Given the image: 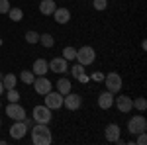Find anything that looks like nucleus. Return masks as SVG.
<instances>
[{
    "label": "nucleus",
    "mask_w": 147,
    "mask_h": 145,
    "mask_svg": "<svg viewBox=\"0 0 147 145\" xmlns=\"http://www.w3.org/2000/svg\"><path fill=\"white\" fill-rule=\"evenodd\" d=\"M16 75H12V73H8V75H4L2 77V84H4V88H16Z\"/></svg>",
    "instance_id": "obj_19"
},
{
    "label": "nucleus",
    "mask_w": 147,
    "mask_h": 145,
    "mask_svg": "<svg viewBox=\"0 0 147 145\" xmlns=\"http://www.w3.org/2000/svg\"><path fill=\"white\" fill-rule=\"evenodd\" d=\"M57 92H61L63 96L71 92V80L69 78H59L57 80Z\"/></svg>",
    "instance_id": "obj_18"
},
{
    "label": "nucleus",
    "mask_w": 147,
    "mask_h": 145,
    "mask_svg": "<svg viewBox=\"0 0 147 145\" xmlns=\"http://www.w3.org/2000/svg\"><path fill=\"white\" fill-rule=\"evenodd\" d=\"M32 118H34L35 123H49L53 116H51V110H49L45 104H43V106H35V108H34Z\"/></svg>",
    "instance_id": "obj_4"
},
{
    "label": "nucleus",
    "mask_w": 147,
    "mask_h": 145,
    "mask_svg": "<svg viewBox=\"0 0 147 145\" xmlns=\"http://www.w3.org/2000/svg\"><path fill=\"white\" fill-rule=\"evenodd\" d=\"M77 61H79L80 65H84V67H88L94 63V59H96V51L92 49L90 45H84V47H80L77 49V57H75Z\"/></svg>",
    "instance_id": "obj_2"
},
{
    "label": "nucleus",
    "mask_w": 147,
    "mask_h": 145,
    "mask_svg": "<svg viewBox=\"0 0 147 145\" xmlns=\"http://www.w3.org/2000/svg\"><path fill=\"white\" fill-rule=\"evenodd\" d=\"M45 106L49 110H59L61 106H63V94L61 92H53V90H49L45 94Z\"/></svg>",
    "instance_id": "obj_7"
},
{
    "label": "nucleus",
    "mask_w": 147,
    "mask_h": 145,
    "mask_svg": "<svg viewBox=\"0 0 147 145\" xmlns=\"http://www.w3.org/2000/svg\"><path fill=\"white\" fill-rule=\"evenodd\" d=\"M80 104H82V98H80V94H77V92H69V94H65L63 96V106L67 108V110H79Z\"/></svg>",
    "instance_id": "obj_6"
},
{
    "label": "nucleus",
    "mask_w": 147,
    "mask_h": 145,
    "mask_svg": "<svg viewBox=\"0 0 147 145\" xmlns=\"http://www.w3.org/2000/svg\"><path fill=\"white\" fill-rule=\"evenodd\" d=\"M47 71H49V63H47L45 59H35L34 61L32 73H34L35 77H43V75H47Z\"/></svg>",
    "instance_id": "obj_15"
},
{
    "label": "nucleus",
    "mask_w": 147,
    "mask_h": 145,
    "mask_svg": "<svg viewBox=\"0 0 147 145\" xmlns=\"http://www.w3.org/2000/svg\"><path fill=\"white\" fill-rule=\"evenodd\" d=\"M55 8H57L55 0H41V2H39V12H41L43 16H51V14L55 12Z\"/></svg>",
    "instance_id": "obj_17"
},
{
    "label": "nucleus",
    "mask_w": 147,
    "mask_h": 145,
    "mask_svg": "<svg viewBox=\"0 0 147 145\" xmlns=\"http://www.w3.org/2000/svg\"><path fill=\"white\" fill-rule=\"evenodd\" d=\"M71 71H73V77L75 78H79L80 75H84V65H73V69H71Z\"/></svg>",
    "instance_id": "obj_26"
},
{
    "label": "nucleus",
    "mask_w": 147,
    "mask_h": 145,
    "mask_svg": "<svg viewBox=\"0 0 147 145\" xmlns=\"http://www.w3.org/2000/svg\"><path fill=\"white\" fill-rule=\"evenodd\" d=\"M75 57H77V49H75V47H65V49H63V59L73 61Z\"/></svg>",
    "instance_id": "obj_24"
},
{
    "label": "nucleus",
    "mask_w": 147,
    "mask_h": 145,
    "mask_svg": "<svg viewBox=\"0 0 147 145\" xmlns=\"http://www.w3.org/2000/svg\"><path fill=\"white\" fill-rule=\"evenodd\" d=\"M39 41H41V45L47 47V49L53 47V43H55V39H53V35H51V34H41V35H39Z\"/></svg>",
    "instance_id": "obj_21"
},
{
    "label": "nucleus",
    "mask_w": 147,
    "mask_h": 145,
    "mask_svg": "<svg viewBox=\"0 0 147 145\" xmlns=\"http://www.w3.org/2000/svg\"><path fill=\"white\" fill-rule=\"evenodd\" d=\"M136 143H137V145H145V143H147V135H145V132H141V134H137V139H136Z\"/></svg>",
    "instance_id": "obj_30"
},
{
    "label": "nucleus",
    "mask_w": 147,
    "mask_h": 145,
    "mask_svg": "<svg viewBox=\"0 0 147 145\" xmlns=\"http://www.w3.org/2000/svg\"><path fill=\"white\" fill-rule=\"evenodd\" d=\"M92 78H94V80H102V78H104V77H102L100 73H96V75H92Z\"/></svg>",
    "instance_id": "obj_32"
},
{
    "label": "nucleus",
    "mask_w": 147,
    "mask_h": 145,
    "mask_svg": "<svg viewBox=\"0 0 147 145\" xmlns=\"http://www.w3.org/2000/svg\"><path fill=\"white\" fill-rule=\"evenodd\" d=\"M6 114H8V118H12L14 122H16V120H26V110H24L18 102H8Z\"/></svg>",
    "instance_id": "obj_8"
},
{
    "label": "nucleus",
    "mask_w": 147,
    "mask_h": 145,
    "mask_svg": "<svg viewBox=\"0 0 147 145\" xmlns=\"http://www.w3.org/2000/svg\"><path fill=\"white\" fill-rule=\"evenodd\" d=\"M114 104L118 106V110L124 112V114L131 112V108H134V102H131V98H129V96H125V94H120L118 98H114Z\"/></svg>",
    "instance_id": "obj_10"
},
{
    "label": "nucleus",
    "mask_w": 147,
    "mask_h": 145,
    "mask_svg": "<svg viewBox=\"0 0 147 145\" xmlns=\"http://www.w3.org/2000/svg\"><path fill=\"white\" fill-rule=\"evenodd\" d=\"M32 84H34L35 92H37V94H43V96H45L49 90H53V82H51L45 75H43V77H35Z\"/></svg>",
    "instance_id": "obj_5"
},
{
    "label": "nucleus",
    "mask_w": 147,
    "mask_h": 145,
    "mask_svg": "<svg viewBox=\"0 0 147 145\" xmlns=\"http://www.w3.org/2000/svg\"><path fill=\"white\" fill-rule=\"evenodd\" d=\"M131 102H134V106H136L139 112L147 110V100H145V98H137V100H131Z\"/></svg>",
    "instance_id": "obj_25"
},
{
    "label": "nucleus",
    "mask_w": 147,
    "mask_h": 145,
    "mask_svg": "<svg viewBox=\"0 0 147 145\" xmlns=\"http://www.w3.org/2000/svg\"><path fill=\"white\" fill-rule=\"evenodd\" d=\"M92 6L96 10H106L108 8V0H92Z\"/></svg>",
    "instance_id": "obj_27"
},
{
    "label": "nucleus",
    "mask_w": 147,
    "mask_h": 145,
    "mask_svg": "<svg viewBox=\"0 0 147 145\" xmlns=\"http://www.w3.org/2000/svg\"><path fill=\"white\" fill-rule=\"evenodd\" d=\"M0 125H2V120H0Z\"/></svg>",
    "instance_id": "obj_34"
},
{
    "label": "nucleus",
    "mask_w": 147,
    "mask_h": 145,
    "mask_svg": "<svg viewBox=\"0 0 147 145\" xmlns=\"http://www.w3.org/2000/svg\"><path fill=\"white\" fill-rule=\"evenodd\" d=\"M8 16H10L12 22H20L24 18V12H22V8H10L8 10Z\"/></svg>",
    "instance_id": "obj_20"
},
{
    "label": "nucleus",
    "mask_w": 147,
    "mask_h": 145,
    "mask_svg": "<svg viewBox=\"0 0 147 145\" xmlns=\"http://www.w3.org/2000/svg\"><path fill=\"white\" fill-rule=\"evenodd\" d=\"M104 135L110 143H118L120 141V125L118 123H108L106 129H104Z\"/></svg>",
    "instance_id": "obj_12"
},
{
    "label": "nucleus",
    "mask_w": 147,
    "mask_h": 145,
    "mask_svg": "<svg viewBox=\"0 0 147 145\" xmlns=\"http://www.w3.org/2000/svg\"><path fill=\"white\" fill-rule=\"evenodd\" d=\"M79 80H80V82H88V80H90V77H88V75H80Z\"/></svg>",
    "instance_id": "obj_31"
},
{
    "label": "nucleus",
    "mask_w": 147,
    "mask_h": 145,
    "mask_svg": "<svg viewBox=\"0 0 147 145\" xmlns=\"http://www.w3.org/2000/svg\"><path fill=\"white\" fill-rule=\"evenodd\" d=\"M114 104V94L110 90H106V92H102L100 96H98V106H100L102 110H108V108H112Z\"/></svg>",
    "instance_id": "obj_16"
},
{
    "label": "nucleus",
    "mask_w": 147,
    "mask_h": 145,
    "mask_svg": "<svg viewBox=\"0 0 147 145\" xmlns=\"http://www.w3.org/2000/svg\"><path fill=\"white\" fill-rule=\"evenodd\" d=\"M122 88V77L118 75V73H108L106 75V90H110V92H120Z\"/></svg>",
    "instance_id": "obj_9"
},
{
    "label": "nucleus",
    "mask_w": 147,
    "mask_h": 145,
    "mask_svg": "<svg viewBox=\"0 0 147 145\" xmlns=\"http://www.w3.org/2000/svg\"><path fill=\"white\" fill-rule=\"evenodd\" d=\"M4 92V84H2V80H0V94Z\"/></svg>",
    "instance_id": "obj_33"
},
{
    "label": "nucleus",
    "mask_w": 147,
    "mask_h": 145,
    "mask_svg": "<svg viewBox=\"0 0 147 145\" xmlns=\"http://www.w3.org/2000/svg\"><path fill=\"white\" fill-rule=\"evenodd\" d=\"M51 16H53L55 22L61 24V26H65V24L71 22V12H69V8H55V12H53Z\"/></svg>",
    "instance_id": "obj_14"
},
{
    "label": "nucleus",
    "mask_w": 147,
    "mask_h": 145,
    "mask_svg": "<svg viewBox=\"0 0 147 145\" xmlns=\"http://www.w3.org/2000/svg\"><path fill=\"white\" fill-rule=\"evenodd\" d=\"M20 78H22L24 84H32L34 78H35V75L32 73V71H22V73H20Z\"/></svg>",
    "instance_id": "obj_23"
},
{
    "label": "nucleus",
    "mask_w": 147,
    "mask_h": 145,
    "mask_svg": "<svg viewBox=\"0 0 147 145\" xmlns=\"http://www.w3.org/2000/svg\"><path fill=\"white\" fill-rule=\"evenodd\" d=\"M32 141L35 145H51L53 135H51V129L47 127V123H35L32 129Z\"/></svg>",
    "instance_id": "obj_1"
},
{
    "label": "nucleus",
    "mask_w": 147,
    "mask_h": 145,
    "mask_svg": "<svg viewBox=\"0 0 147 145\" xmlns=\"http://www.w3.org/2000/svg\"><path fill=\"white\" fill-rule=\"evenodd\" d=\"M0 108H2V104H0Z\"/></svg>",
    "instance_id": "obj_35"
},
{
    "label": "nucleus",
    "mask_w": 147,
    "mask_h": 145,
    "mask_svg": "<svg viewBox=\"0 0 147 145\" xmlns=\"http://www.w3.org/2000/svg\"><path fill=\"white\" fill-rule=\"evenodd\" d=\"M49 71H53V73H67L69 67H67V59H63V57H55L53 61H49Z\"/></svg>",
    "instance_id": "obj_13"
},
{
    "label": "nucleus",
    "mask_w": 147,
    "mask_h": 145,
    "mask_svg": "<svg viewBox=\"0 0 147 145\" xmlns=\"http://www.w3.org/2000/svg\"><path fill=\"white\" fill-rule=\"evenodd\" d=\"M8 100L10 102H18L20 100V92L16 88H8Z\"/></svg>",
    "instance_id": "obj_28"
},
{
    "label": "nucleus",
    "mask_w": 147,
    "mask_h": 145,
    "mask_svg": "<svg viewBox=\"0 0 147 145\" xmlns=\"http://www.w3.org/2000/svg\"><path fill=\"white\" fill-rule=\"evenodd\" d=\"M147 129V120L143 116H134V118H129V122H127V132L131 135H137L141 134V132H145Z\"/></svg>",
    "instance_id": "obj_3"
},
{
    "label": "nucleus",
    "mask_w": 147,
    "mask_h": 145,
    "mask_svg": "<svg viewBox=\"0 0 147 145\" xmlns=\"http://www.w3.org/2000/svg\"><path fill=\"white\" fill-rule=\"evenodd\" d=\"M26 132H28L26 122L24 120H16V123L10 127V137L12 139H22L24 135H26Z\"/></svg>",
    "instance_id": "obj_11"
},
{
    "label": "nucleus",
    "mask_w": 147,
    "mask_h": 145,
    "mask_svg": "<svg viewBox=\"0 0 147 145\" xmlns=\"http://www.w3.org/2000/svg\"><path fill=\"white\" fill-rule=\"evenodd\" d=\"M10 10V2L8 0H0V14H8Z\"/></svg>",
    "instance_id": "obj_29"
},
{
    "label": "nucleus",
    "mask_w": 147,
    "mask_h": 145,
    "mask_svg": "<svg viewBox=\"0 0 147 145\" xmlns=\"http://www.w3.org/2000/svg\"><path fill=\"white\" fill-rule=\"evenodd\" d=\"M24 37H26V41H28V43H39V34H37V32H34V30H30V32H26V35H24Z\"/></svg>",
    "instance_id": "obj_22"
}]
</instances>
